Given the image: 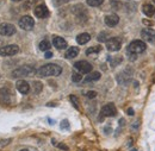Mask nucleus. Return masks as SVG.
<instances>
[{
    "label": "nucleus",
    "mask_w": 155,
    "mask_h": 151,
    "mask_svg": "<svg viewBox=\"0 0 155 151\" xmlns=\"http://www.w3.org/2000/svg\"><path fill=\"white\" fill-rule=\"evenodd\" d=\"M62 73V68L58 66V64H54V63H48L45 66H42L37 70V74L42 77H48V76H58L61 75Z\"/></svg>",
    "instance_id": "obj_1"
},
{
    "label": "nucleus",
    "mask_w": 155,
    "mask_h": 151,
    "mask_svg": "<svg viewBox=\"0 0 155 151\" xmlns=\"http://www.w3.org/2000/svg\"><path fill=\"white\" fill-rule=\"evenodd\" d=\"M146 49H147V44L143 40L136 39V40H133L128 45V54H133V55L142 54V53L146 51Z\"/></svg>",
    "instance_id": "obj_2"
},
{
    "label": "nucleus",
    "mask_w": 155,
    "mask_h": 151,
    "mask_svg": "<svg viewBox=\"0 0 155 151\" xmlns=\"http://www.w3.org/2000/svg\"><path fill=\"white\" fill-rule=\"evenodd\" d=\"M35 73H36L35 68L30 66H24V67H20V68H17L16 70H13L12 76L13 77H29V76H32Z\"/></svg>",
    "instance_id": "obj_3"
},
{
    "label": "nucleus",
    "mask_w": 155,
    "mask_h": 151,
    "mask_svg": "<svg viewBox=\"0 0 155 151\" xmlns=\"http://www.w3.org/2000/svg\"><path fill=\"white\" fill-rule=\"evenodd\" d=\"M18 53H19V47L16 44H10L0 48V56H15Z\"/></svg>",
    "instance_id": "obj_4"
},
{
    "label": "nucleus",
    "mask_w": 155,
    "mask_h": 151,
    "mask_svg": "<svg viewBox=\"0 0 155 151\" xmlns=\"http://www.w3.org/2000/svg\"><path fill=\"white\" fill-rule=\"evenodd\" d=\"M19 26L20 29H23V30L30 31L35 26V20L32 19V17H30V16H24V17H21L19 19Z\"/></svg>",
    "instance_id": "obj_5"
},
{
    "label": "nucleus",
    "mask_w": 155,
    "mask_h": 151,
    "mask_svg": "<svg viewBox=\"0 0 155 151\" xmlns=\"http://www.w3.org/2000/svg\"><path fill=\"white\" fill-rule=\"evenodd\" d=\"M74 68L81 74H90L92 72V66L87 61H79L74 63Z\"/></svg>",
    "instance_id": "obj_6"
},
{
    "label": "nucleus",
    "mask_w": 155,
    "mask_h": 151,
    "mask_svg": "<svg viewBox=\"0 0 155 151\" xmlns=\"http://www.w3.org/2000/svg\"><path fill=\"white\" fill-rule=\"evenodd\" d=\"M16 34V27L15 25L10 24V23H4V24H0V35L1 36H5V37H10L12 35Z\"/></svg>",
    "instance_id": "obj_7"
},
{
    "label": "nucleus",
    "mask_w": 155,
    "mask_h": 151,
    "mask_svg": "<svg viewBox=\"0 0 155 151\" xmlns=\"http://www.w3.org/2000/svg\"><path fill=\"white\" fill-rule=\"evenodd\" d=\"M122 47V40L118 37H112L109 38L106 42V48L109 51H118Z\"/></svg>",
    "instance_id": "obj_8"
},
{
    "label": "nucleus",
    "mask_w": 155,
    "mask_h": 151,
    "mask_svg": "<svg viewBox=\"0 0 155 151\" xmlns=\"http://www.w3.org/2000/svg\"><path fill=\"white\" fill-rule=\"evenodd\" d=\"M117 114V108L114 104H106L105 106H103L100 115L103 117H115Z\"/></svg>",
    "instance_id": "obj_9"
},
{
    "label": "nucleus",
    "mask_w": 155,
    "mask_h": 151,
    "mask_svg": "<svg viewBox=\"0 0 155 151\" xmlns=\"http://www.w3.org/2000/svg\"><path fill=\"white\" fill-rule=\"evenodd\" d=\"M141 37H142V39H144L146 42L154 43L155 42V30L149 29V27L142 30V32H141Z\"/></svg>",
    "instance_id": "obj_10"
},
{
    "label": "nucleus",
    "mask_w": 155,
    "mask_h": 151,
    "mask_svg": "<svg viewBox=\"0 0 155 151\" xmlns=\"http://www.w3.org/2000/svg\"><path fill=\"white\" fill-rule=\"evenodd\" d=\"M35 16L37 18H47L49 16V11H48V7L45 5H38L37 7H35V11H34Z\"/></svg>",
    "instance_id": "obj_11"
},
{
    "label": "nucleus",
    "mask_w": 155,
    "mask_h": 151,
    "mask_svg": "<svg viewBox=\"0 0 155 151\" xmlns=\"http://www.w3.org/2000/svg\"><path fill=\"white\" fill-rule=\"evenodd\" d=\"M16 88L21 94H28L30 92V85L25 80H18L16 83Z\"/></svg>",
    "instance_id": "obj_12"
},
{
    "label": "nucleus",
    "mask_w": 155,
    "mask_h": 151,
    "mask_svg": "<svg viewBox=\"0 0 155 151\" xmlns=\"http://www.w3.org/2000/svg\"><path fill=\"white\" fill-rule=\"evenodd\" d=\"M105 24L109 26V27H115L117 24L119 23V17L115 14V13H111V14H107L105 18H104Z\"/></svg>",
    "instance_id": "obj_13"
},
{
    "label": "nucleus",
    "mask_w": 155,
    "mask_h": 151,
    "mask_svg": "<svg viewBox=\"0 0 155 151\" xmlns=\"http://www.w3.org/2000/svg\"><path fill=\"white\" fill-rule=\"evenodd\" d=\"M11 98H12L11 92H10L7 88H1V89H0V99L2 100L4 104L10 105V104H11Z\"/></svg>",
    "instance_id": "obj_14"
},
{
    "label": "nucleus",
    "mask_w": 155,
    "mask_h": 151,
    "mask_svg": "<svg viewBox=\"0 0 155 151\" xmlns=\"http://www.w3.org/2000/svg\"><path fill=\"white\" fill-rule=\"evenodd\" d=\"M53 44H54V47L58 49V50H62V49H66L67 48V42H66V39H63L62 37H56L53 38Z\"/></svg>",
    "instance_id": "obj_15"
},
{
    "label": "nucleus",
    "mask_w": 155,
    "mask_h": 151,
    "mask_svg": "<svg viewBox=\"0 0 155 151\" xmlns=\"http://www.w3.org/2000/svg\"><path fill=\"white\" fill-rule=\"evenodd\" d=\"M142 11L147 17H153L155 14V6L152 4H144L142 6Z\"/></svg>",
    "instance_id": "obj_16"
},
{
    "label": "nucleus",
    "mask_w": 155,
    "mask_h": 151,
    "mask_svg": "<svg viewBox=\"0 0 155 151\" xmlns=\"http://www.w3.org/2000/svg\"><path fill=\"white\" fill-rule=\"evenodd\" d=\"M90 39H91V36H90L88 34H86V32L80 34V35H78L77 36V42L80 44V45H84V44L88 43V42H90Z\"/></svg>",
    "instance_id": "obj_17"
},
{
    "label": "nucleus",
    "mask_w": 155,
    "mask_h": 151,
    "mask_svg": "<svg viewBox=\"0 0 155 151\" xmlns=\"http://www.w3.org/2000/svg\"><path fill=\"white\" fill-rule=\"evenodd\" d=\"M78 55H79V49H78L77 47L69 48V49L66 51V54H64L66 58H74V57H77Z\"/></svg>",
    "instance_id": "obj_18"
},
{
    "label": "nucleus",
    "mask_w": 155,
    "mask_h": 151,
    "mask_svg": "<svg viewBox=\"0 0 155 151\" xmlns=\"http://www.w3.org/2000/svg\"><path fill=\"white\" fill-rule=\"evenodd\" d=\"M100 77H101V75H100V73H99V72H92V73H90V74H88V76L85 79V81H86V82L98 81Z\"/></svg>",
    "instance_id": "obj_19"
},
{
    "label": "nucleus",
    "mask_w": 155,
    "mask_h": 151,
    "mask_svg": "<svg viewBox=\"0 0 155 151\" xmlns=\"http://www.w3.org/2000/svg\"><path fill=\"white\" fill-rule=\"evenodd\" d=\"M42 89H43L42 82H39V81H34L32 82V92H34V94H39L42 92Z\"/></svg>",
    "instance_id": "obj_20"
},
{
    "label": "nucleus",
    "mask_w": 155,
    "mask_h": 151,
    "mask_svg": "<svg viewBox=\"0 0 155 151\" xmlns=\"http://www.w3.org/2000/svg\"><path fill=\"white\" fill-rule=\"evenodd\" d=\"M50 47H51V44H50V42L47 40V39H44V40H42V42L39 43V49H41L42 51H48V50L50 49Z\"/></svg>",
    "instance_id": "obj_21"
},
{
    "label": "nucleus",
    "mask_w": 155,
    "mask_h": 151,
    "mask_svg": "<svg viewBox=\"0 0 155 151\" xmlns=\"http://www.w3.org/2000/svg\"><path fill=\"white\" fill-rule=\"evenodd\" d=\"M86 1H87V5L92 7H98L104 2V0H86Z\"/></svg>",
    "instance_id": "obj_22"
},
{
    "label": "nucleus",
    "mask_w": 155,
    "mask_h": 151,
    "mask_svg": "<svg viewBox=\"0 0 155 151\" xmlns=\"http://www.w3.org/2000/svg\"><path fill=\"white\" fill-rule=\"evenodd\" d=\"M100 51V47H92V48H88L86 50V55H92V54H97Z\"/></svg>",
    "instance_id": "obj_23"
},
{
    "label": "nucleus",
    "mask_w": 155,
    "mask_h": 151,
    "mask_svg": "<svg viewBox=\"0 0 155 151\" xmlns=\"http://www.w3.org/2000/svg\"><path fill=\"white\" fill-rule=\"evenodd\" d=\"M110 64L111 67H116L117 64H119L122 62V57H110Z\"/></svg>",
    "instance_id": "obj_24"
},
{
    "label": "nucleus",
    "mask_w": 155,
    "mask_h": 151,
    "mask_svg": "<svg viewBox=\"0 0 155 151\" xmlns=\"http://www.w3.org/2000/svg\"><path fill=\"white\" fill-rule=\"evenodd\" d=\"M82 80V75H81V73H73L72 74V81L73 82H80Z\"/></svg>",
    "instance_id": "obj_25"
},
{
    "label": "nucleus",
    "mask_w": 155,
    "mask_h": 151,
    "mask_svg": "<svg viewBox=\"0 0 155 151\" xmlns=\"http://www.w3.org/2000/svg\"><path fill=\"white\" fill-rule=\"evenodd\" d=\"M109 39V34L107 32H101L98 35V40L99 42H107Z\"/></svg>",
    "instance_id": "obj_26"
},
{
    "label": "nucleus",
    "mask_w": 155,
    "mask_h": 151,
    "mask_svg": "<svg viewBox=\"0 0 155 151\" xmlns=\"http://www.w3.org/2000/svg\"><path fill=\"white\" fill-rule=\"evenodd\" d=\"M69 100L72 101V104H73V106L77 108V110H79V100H78V98L75 96V95H69Z\"/></svg>",
    "instance_id": "obj_27"
},
{
    "label": "nucleus",
    "mask_w": 155,
    "mask_h": 151,
    "mask_svg": "<svg viewBox=\"0 0 155 151\" xmlns=\"http://www.w3.org/2000/svg\"><path fill=\"white\" fill-rule=\"evenodd\" d=\"M110 4L111 6L115 8V10H118L120 7V1L119 0H110Z\"/></svg>",
    "instance_id": "obj_28"
},
{
    "label": "nucleus",
    "mask_w": 155,
    "mask_h": 151,
    "mask_svg": "<svg viewBox=\"0 0 155 151\" xmlns=\"http://www.w3.org/2000/svg\"><path fill=\"white\" fill-rule=\"evenodd\" d=\"M67 2H69V0H53V4L55 6H61V5H64Z\"/></svg>",
    "instance_id": "obj_29"
},
{
    "label": "nucleus",
    "mask_w": 155,
    "mask_h": 151,
    "mask_svg": "<svg viewBox=\"0 0 155 151\" xmlns=\"http://www.w3.org/2000/svg\"><path fill=\"white\" fill-rule=\"evenodd\" d=\"M86 96H87L88 99H94V98L97 96V92H94V91H90V92L86 93Z\"/></svg>",
    "instance_id": "obj_30"
},
{
    "label": "nucleus",
    "mask_w": 155,
    "mask_h": 151,
    "mask_svg": "<svg viewBox=\"0 0 155 151\" xmlns=\"http://www.w3.org/2000/svg\"><path fill=\"white\" fill-rule=\"evenodd\" d=\"M61 127H62V129H69V126H68V120H63V121L61 123Z\"/></svg>",
    "instance_id": "obj_31"
},
{
    "label": "nucleus",
    "mask_w": 155,
    "mask_h": 151,
    "mask_svg": "<svg viewBox=\"0 0 155 151\" xmlns=\"http://www.w3.org/2000/svg\"><path fill=\"white\" fill-rule=\"evenodd\" d=\"M7 143H11V139H6V140L0 142V146H5V145H7Z\"/></svg>",
    "instance_id": "obj_32"
},
{
    "label": "nucleus",
    "mask_w": 155,
    "mask_h": 151,
    "mask_svg": "<svg viewBox=\"0 0 155 151\" xmlns=\"http://www.w3.org/2000/svg\"><path fill=\"white\" fill-rule=\"evenodd\" d=\"M58 146L60 148V149H62V150H68V146H66V145H63L62 143H60V144H58Z\"/></svg>",
    "instance_id": "obj_33"
},
{
    "label": "nucleus",
    "mask_w": 155,
    "mask_h": 151,
    "mask_svg": "<svg viewBox=\"0 0 155 151\" xmlns=\"http://www.w3.org/2000/svg\"><path fill=\"white\" fill-rule=\"evenodd\" d=\"M50 57H53V53H50V51H45V58H50Z\"/></svg>",
    "instance_id": "obj_34"
},
{
    "label": "nucleus",
    "mask_w": 155,
    "mask_h": 151,
    "mask_svg": "<svg viewBox=\"0 0 155 151\" xmlns=\"http://www.w3.org/2000/svg\"><path fill=\"white\" fill-rule=\"evenodd\" d=\"M143 24H146V25H153V23L149 21L148 19H143Z\"/></svg>",
    "instance_id": "obj_35"
},
{
    "label": "nucleus",
    "mask_w": 155,
    "mask_h": 151,
    "mask_svg": "<svg viewBox=\"0 0 155 151\" xmlns=\"http://www.w3.org/2000/svg\"><path fill=\"white\" fill-rule=\"evenodd\" d=\"M128 114H129V115H134V110H133V108H129V110H128Z\"/></svg>",
    "instance_id": "obj_36"
},
{
    "label": "nucleus",
    "mask_w": 155,
    "mask_h": 151,
    "mask_svg": "<svg viewBox=\"0 0 155 151\" xmlns=\"http://www.w3.org/2000/svg\"><path fill=\"white\" fill-rule=\"evenodd\" d=\"M12 1H15V2H18V1H21V0H12Z\"/></svg>",
    "instance_id": "obj_37"
},
{
    "label": "nucleus",
    "mask_w": 155,
    "mask_h": 151,
    "mask_svg": "<svg viewBox=\"0 0 155 151\" xmlns=\"http://www.w3.org/2000/svg\"><path fill=\"white\" fill-rule=\"evenodd\" d=\"M1 45H2V42H1V40H0V48H2V47H1Z\"/></svg>",
    "instance_id": "obj_38"
},
{
    "label": "nucleus",
    "mask_w": 155,
    "mask_h": 151,
    "mask_svg": "<svg viewBox=\"0 0 155 151\" xmlns=\"http://www.w3.org/2000/svg\"><path fill=\"white\" fill-rule=\"evenodd\" d=\"M20 151H29V150H26V149H23V150H20Z\"/></svg>",
    "instance_id": "obj_39"
},
{
    "label": "nucleus",
    "mask_w": 155,
    "mask_h": 151,
    "mask_svg": "<svg viewBox=\"0 0 155 151\" xmlns=\"http://www.w3.org/2000/svg\"><path fill=\"white\" fill-rule=\"evenodd\" d=\"M153 1H154V4H155V0H153Z\"/></svg>",
    "instance_id": "obj_40"
}]
</instances>
